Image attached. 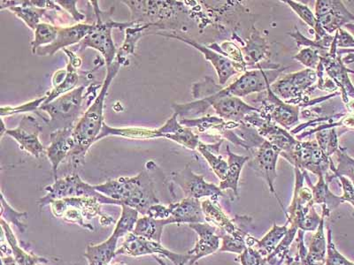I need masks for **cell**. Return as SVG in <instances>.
Here are the masks:
<instances>
[{"instance_id": "6da1fadb", "label": "cell", "mask_w": 354, "mask_h": 265, "mask_svg": "<svg viewBox=\"0 0 354 265\" xmlns=\"http://www.w3.org/2000/svg\"><path fill=\"white\" fill-rule=\"evenodd\" d=\"M121 68L122 65L116 61L106 68V77L101 86L100 94L75 126L74 132H73L75 146L68 157L69 163L74 169L84 166L87 151L91 145L96 143V139L99 137L103 124L105 123L103 112L106 95L111 84Z\"/></svg>"}, {"instance_id": "7a4b0ae2", "label": "cell", "mask_w": 354, "mask_h": 265, "mask_svg": "<svg viewBox=\"0 0 354 265\" xmlns=\"http://www.w3.org/2000/svg\"><path fill=\"white\" fill-rule=\"evenodd\" d=\"M94 187L100 193L137 210L143 216L151 206L160 204L147 166L134 177H120Z\"/></svg>"}, {"instance_id": "3957f363", "label": "cell", "mask_w": 354, "mask_h": 265, "mask_svg": "<svg viewBox=\"0 0 354 265\" xmlns=\"http://www.w3.org/2000/svg\"><path fill=\"white\" fill-rule=\"evenodd\" d=\"M50 205L53 216L66 222L77 224L88 231H94L91 220L97 217H100V223L102 226H115L116 224L113 217L102 213L101 205L103 204L96 198H64L53 202Z\"/></svg>"}, {"instance_id": "277c9868", "label": "cell", "mask_w": 354, "mask_h": 265, "mask_svg": "<svg viewBox=\"0 0 354 265\" xmlns=\"http://www.w3.org/2000/svg\"><path fill=\"white\" fill-rule=\"evenodd\" d=\"M95 14V28L85 39L79 43V50L87 48L97 50L103 56L106 68L115 61L117 50L112 37L113 28L125 31L134 25V21L116 22L111 19L113 11L100 10L97 1H90Z\"/></svg>"}, {"instance_id": "5b68a950", "label": "cell", "mask_w": 354, "mask_h": 265, "mask_svg": "<svg viewBox=\"0 0 354 265\" xmlns=\"http://www.w3.org/2000/svg\"><path fill=\"white\" fill-rule=\"evenodd\" d=\"M131 9V21L150 25L151 31L176 30V17L186 14L183 2L177 1H122Z\"/></svg>"}, {"instance_id": "8992f818", "label": "cell", "mask_w": 354, "mask_h": 265, "mask_svg": "<svg viewBox=\"0 0 354 265\" xmlns=\"http://www.w3.org/2000/svg\"><path fill=\"white\" fill-rule=\"evenodd\" d=\"M295 170V189L292 203L284 211L289 227L304 232H313L317 230L320 225L322 216H319L315 209L314 197L312 189L304 187L306 170Z\"/></svg>"}, {"instance_id": "52a82bcc", "label": "cell", "mask_w": 354, "mask_h": 265, "mask_svg": "<svg viewBox=\"0 0 354 265\" xmlns=\"http://www.w3.org/2000/svg\"><path fill=\"white\" fill-rule=\"evenodd\" d=\"M44 190L46 191V195L39 200L41 209L56 200L71 197L96 198L102 204L118 206L122 205L121 202L113 200L97 192L94 186L84 182L77 173L56 179L53 184L47 186Z\"/></svg>"}, {"instance_id": "ba28073f", "label": "cell", "mask_w": 354, "mask_h": 265, "mask_svg": "<svg viewBox=\"0 0 354 265\" xmlns=\"http://www.w3.org/2000/svg\"><path fill=\"white\" fill-rule=\"evenodd\" d=\"M84 90L85 86L75 88L53 102L44 104L39 110L48 115V122L53 127L57 129L75 128V123L81 118Z\"/></svg>"}, {"instance_id": "9c48e42d", "label": "cell", "mask_w": 354, "mask_h": 265, "mask_svg": "<svg viewBox=\"0 0 354 265\" xmlns=\"http://www.w3.org/2000/svg\"><path fill=\"white\" fill-rule=\"evenodd\" d=\"M294 168L306 170L320 177H328L330 169L331 157L321 150L316 141H298L289 153L281 155Z\"/></svg>"}, {"instance_id": "30bf717a", "label": "cell", "mask_w": 354, "mask_h": 265, "mask_svg": "<svg viewBox=\"0 0 354 265\" xmlns=\"http://www.w3.org/2000/svg\"><path fill=\"white\" fill-rule=\"evenodd\" d=\"M318 75L312 69L289 74L281 78L280 80L271 84V90L276 94L281 100L290 104L297 102L302 99L305 95L311 92L313 88L317 86Z\"/></svg>"}, {"instance_id": "8fae6325", "label": "cell", "mask_w": 354, "mask_h": 265, "mask_svg": "<svg viewBox=\"0 0 354 265\" xmlns=\"http://www.w3.org/2000/svg\"><path fill=\"white\" fill-rule=\"evenodd\" d=\"M124 255L128 257H140L148 255H160L172 262L175 265L189 264V257L187 254H177L164 247L161 242L129 233L125 236L121 247L117 248L116 255Z\"/></svg>"}, {"instance_id": "7c38bea8", "label": "cell", "mask_w": 354, "mask_h": 265, "mask_svg": "<svg viewBox=\"0 0 354 265\" xmlns=\"http://www.w3.org/2000/svg\"><path fill=\"white\" fill-rule=\"evenodd\" d=\"M171 179L182 189L186 198L199 200L201 198L210 197L212 201H218V198L226 197V194L220 187L205 181L203 175H196L189 164L181 171L173 173Z\"/></svg>"}, {"instance_id": "4fadbf2b", "label": "cell", "mask_w": 354, "mask_h": 265, "mask_svg": "<svg viewBox=\"0 0 354 265\" xmlns=\"http://www.w3.org/2000/svg\"><path fill=\"white\" fill-rule=\"evenodd\" d=\"M156 34L160 35V36L169 37V39L171 37V39L182 41V42L189 44L194 48L199 50L204 55L205 59L209 61L216 69L221 86L225 85L227 80L232 78L233 75L239 74V72L245 74L248 72L243 66L236 64L235 62L230 61L227 57L210 49L208 46H202V44L195 42L194 39H189V37L169 32H158Z\"/></svg>"}, {"instance_id": "5bb4252c", "label": "cell", "mask_w": 354, "mask_h": 265, "mask_svg": "<svg viewBox=\"0 0 354 265\" xmlns=\"http://www.w3.org/2000/svg\"><path fill=\"white\" fill-rule=\"evenodd\" d=\"M315 14L317 24L328 35L354 23V15L338 0H317Z\"/></svg>"}, {"instance_id": "9a60e30c", "label": "cell", "mask_w": 354, "mask_h": 265, "mask_svg": "<svg viewBox=\"0 0 354 265\" xmlns=\"http://www.w3.org/2000/svg\"><path fill=\"white\" fill-rule=\"evenodd\" d=\"M243 58L248 64V71L252 70H277L282 68L280 65L270 63V46L263 34L252 28L251 36L248 43L242 47Z\"/></svg>"}, {"instance_id": "2e32d148", "label": "cell", "mask_w": 354, "mask_h": 265, "mask_svg": "<svg viewBox=\"0 0 354 265\" xmlns=\"http://www.w3.org/2000/svg\"><path fill=\"white\" fill-rule=\"evenodd\" d=\"M43 131L42 126L31 115H24L18 127L8 129L6 135L17 141L20 149L31 156L40 159L44 153V148L39 140V135Z\"/></svg>"}, {"instance_id": "e0dca14e", "label": "cell", "mask_w": 354, "mask_h": 265, "mask_svg": "<svg viewBox=\"0 0 354 265\" xmlns=\"http://www.w3.org/2000/svg\"><path fill=\"white\" fill-rule=\"evenodd\" d=\"M279 156V151L274 149L268 141H264L261 146L257 148L254 157L252 159H250L251 160H249V166L267 183L270 193L274 195L284 210L283 203L277 197L276 189H274V181L277 177V166Z\"/></svg>"}, {"instance_id": "ac0fdd59", "label": "cell", "mask_w": 354, "mask_h": 265, "mask_svg": "<svg viewBox=\"0 0 354 265\" xmlns=\"http://www.w3.org/2000/svg\"><path fill=\"white\" fill-rule=\"evenodd\" d=\"M270 86L267 90V97L262 100L264 112H261V115L263 118L290 130V128L298 124L299 121V106L290 105L281 100L271 90Z\"/></svg>"}, {"instance_id": "d6986e66", "label": "cell", "mask_w": 354, "mask_h": 265, "mask_svg": "<svg viewBox=\"0 0 354 265\" xmlns=\"http://www.w3.org/2000/svg\"><path fill=\"white\" fill-rule=\"evenodd\" d=\"M189 227L198 236L194 248L187 253L189 257V264L194 265L201 258L216 253L218 249H220L221 238L217 235L216 227L210 224H191Z\"/></svg>"}, {"instance_id": "ffe728a7", "label": "cell", "mask_w": 354, "mask_h": 265, "mask_svg": "<svg viewBox=\"0 0 354 265\" xmlns=\"http://www.w3.org/2000/svg\"><path fill=\"white\" fill-rule=\"evenodd\" d=\"M95 23H78L71 27L59 28L58 36L53 43L40 47L34 55L47 57L55 55L59 50L80 43L94 30Z\"/></svg>"}, {"instance_id": "44dd1931", "label": "cell", "mask_w": 354, "mask_h": 265, "mask_svg": "<svg viewBox=\"0 0 354 265\" xmlns=\"http://www.w3.org/2000/svg\"><path fill=\"white\" fill-rule=\"evenodd\" d=\"M74 128L56 129L50 135V145L46 150V156L52 164L55 181L57 179V171L59 166L65 159H68L69 154L74 149L75 141L73 137Z\"/></svg>"}, {"instance_id": "7402d4cb", "label": "cell", "mask_w": 354, "mask_h": 265, "mask_svg": "<svg viewBox=\"0 0 354 265\" xmlns=\"http://www.w3.org/2000/svg\"><path fill=\"white\" fill-rule=\"evenodd\" d=\"M170 217L169 219L173 224H198L205 222L203 210L201 201L194 198H185L177 203L169 205Z\"/></svg>"}, {"instance_id": "603a6c76", "label": "cell", "mask_w": 354, "mask_h": 265, "mask_svg": "<svg viewBox=\"0 0 354 265\" xmlns=\"http://www.w3.org/2000/svg\"><path fill=\"white\" fill-rule=\"evenodd\" d=\"M177 119L178 115L174 113L171 118L167 119L165 124L159 128L161 138L169 139L189 150H197L201 141L199 140L198 135H196L192 128L183 126Z\"/></svg>"}, {"instance_id": "cb8c5ba5", "label": "cell", "mask_w": 354, "mask_h": 265, "mask_svg": "<svg viewBox=\"0 0 354 265\" xmlns=\"http://www.w3.org/2000/svg\"><path fill=\"white\" fill-rule=\"evenodd\" d=\"M8 9L33 31L41 23L43 17H49V9L37 8L31 1H1L0 9Z\"/></svg>"}, {"instance_id": "d4e9b609", "label": "cell", "mask_w": 354, "mask_h": 265, "mask_svg": "<svg viewBox=\"0 0 354 265\" xmlns=\"http://www.w3.org/2000/svg\"><path fill=\"white\" fill-rule=\"evenodd\" d=\"M121 239L117 233L113 232L106 241L97 245H88L84 257L88 265H107L116 255L117 246Z\"/></svg>"}, {"instance_id": "484cf974", "label": "cell", "mask_w": 354, "mask_h": 265, "mask_svg": "<svg viewBox=\"0 0 354 265\" xmlns=\"http://www.w3.org/2000/svg\"><path fill=\"white\" fill-rule=\"evenodd\" d=\"M227 170L225 177L220 183L221 190H232L234 197H239V182L240 175L243 166L250 160L249 157L239 156L230 150L229 145L227 146Z\"/></svg>"}, {"instance_id": "4316f807", "label": "cell", "mask_w": 354, "mask_h": 265, "mask_svg": "<svg viewBox=\"0 0 354 265\" xmlns=\"http://www.w3.org/2000/svg\"><path fill=\"white\" fill-rule=\"evenodd\" d=\"M151 31L150 25L134 21V25L125 30V40L121 48L117 50L115 61L122 66L129 64V57L134 55L136 46L141 37Z\"/></svg>"}, {"instance_id": "83f0119b", "label": "cell", "mask_w": 354, "mask_h": 265, "mask_svg": "<svg viewBox=\"0 0 354 265\" xmlns=\"http://www.w3.org/2000/svg\"><path fill=\"white\" fill-rule=\"evenodd\" d=\"M2 232L4 233L6 242L11 248L12 257L20 265H37L41 263H49V261L43 257L28 253L21 247L17 236L12 232L10 225L4 219H0Z\"/></svg>"}, {"instance_id": "f1b7e54d", "label": "cell", "mask_w": 354, "mask_h": 265, "mask_svg": "<svg viewBox=\"0 0 354 265\" xmlns=\"http://www.w3.org/2000/svg\"><path fill=\"white\" fill-rule=\"evenodd\" d=\"M118 137L127 139H135V140H147V139L161 138V134L159 128H112L104 123L102 129H101L99 137L96 141L101 140L104 137Z\"/></svg>"}, {"instance_id": "f546056e", "label": "cell", "mask_w": 354, "mask_h": 265, "mask_svg": "<svg viewBox=\"0 0 354 265\" xmlns=\"http://www.w3.org/2000/svg\"><path fill=\"white\" fill-rule=\"evenodd\" d=\"M305 178L306 182L312 189L313 197H314L315 204L325 205L328 210L331 211L342 204L341 197L335 195L328 188L330 181H328L326 177H320L318 179L317 184L313 185L311 179L309 178L308 171L305 172Z\"/></svg>"}, {"instance_id": "4dcf8cb0", "label": "cell", "mask_w": 354, "mask_h": 265, "mask_svg": "<svg viewBox=\"0 0 354 265\" xmlns=\"http://www.w3.org/2000/svg\"><path fill=\"white\" fill-rule=\"evenodd\" d=\"M330 211L327 209L326 206L322 205L321 223L310 242L308 254H306V257L315 263L325 264V261H326L327 239L325 237L324 233V219L330 216Z\"/></svg>"}, {"instance_id": "1f68e13d", "label": "cell", "mask_w": 354, "mask_h": 265, "mask_svg": "<svg viewBox=\"0 0 354 265\" xmlns=\"http://www.w3.org/2000/svg\"><path fill=\"white\" fill-rule=\"evenodd\" d=\"M172 225L169 219L157 220L148 216L139 217L136 224L134 231L135 235L140 236L151 241L161 242L163 229L167 226Z\"/></svg>"}, {"instance_id": "d6a6232c", "label": "cell", "mask_w": 354, "mask_h": 265, "mask_svg": "<svg viewBox=\"0 0 354 265\" xmlns=\"http://www.w3.org/2000/svg\"><path fill=\"white\" fill-rule=\"evenodd\" d=\"M288 228H289V224H286V226H277L276 223L274 224L273 227L270 232L264 236L261 241L255 239L254 244L251 248L257 249L260 253L263 255L266 258L270 255L276 248L282 239L286 236Z\"/></svg>"}, {"instance_id": "836d02e7", "label": "cell", "mask_w": 354, "mask_h": 265, "mask_svg": "<svg viewBox=\"0 0 354 265\" xmlns=\"http://www.w3.org/2000/svg\"><path fill=\"white\" fill-rule=\"evenodd\" d=\"M337 126V124L324 125V127L319 128V131L316 134V140H317L319 147L330 157L338 150Z\"/></svg>"}, {"instance_id": "e575fe53", "label": "cell", "mask_w": 354, "mask_h": 265, "mask_svg": "<svg viewBox=\"0 0 354 265\" xmlns=\"http://www.w3.org/2000/svg\"><path fill=\"white\" fill-rule=\"evenodd\" d=\"M66 77L63 83L59 86L53 88L52 90L47 93V99L44 104H49L53 102V100L58 99L59 97L62 95L71 92L74 90L78 84L79 74L78 68L73 66L71 62L68 61V66H66Z\"/></svg>"}, {"instance_id": "d590c367", "label": "cell", "mask_w": 354, "mask_h": 265, "mask_svg": "<svg viewBox=\"0 0 354 265\" xmlns=\"http://www.w3.org/2000/svg\"><path fill=\"white\" fill-rule=\"evenodd\" d=\"M59 27L46 22H41L34 31V40L31 42L33 55L40 47L53 43L58 36Z\"/></svg>"}, {"instance_id": "8d00e7d4", "label": "cell", "mask_w": 354, "mask_h": 265, "mask_svg": "<svg viewBox=\"0 0 354 265\" xmlns=\"http://www.w3.org/2000/svg\"><path fill=\"white\" fill-rule=\"evenodd\" d=\"M121 207L122 215L118 221H116L113 232L116 233L120 237L124 238L134 231L136 224L139 219V213L127 205L122 204Z\"/></svg>"}, {"instance_id": "74e56055", "label": "cell", "mask_w": 354, "mask_h": 265, "mask_svg": "<svg viewBox=\"0 0 354 265\" xmlns=\"http://www.w3.org/2000/svg\"><path fill=\"white\" fill-rule=\"evenodd\" d=\"M1 219L6 221L9 225L10 224L14 225L21 233H24L28 228L24 220L28 219V214L14 209L6 200L3 193H1Z\"/></svg>"}, {"instance_id": "f35d334b", "label": "cell", "mask_w": 354, "mask_h": 265, "mask_svg": "<svg viewBox=\"0 0 354 265\" xmlns=\"http://www.w3.org/2000/svg\"><path fill=\"white\" fill-rule=\"evenodd\" d=\"M197 150L204 157V159L207 161V163L209 164L212 170L216 173L218 178L221 179V181H223L227 170V161L224 160L223 157L220 156V155L212 153L205 146V144L202 143V141L199 143Z\"/></svg>"}, {"instance_id": "ab89813d", "label": "cell", "mask_w": 354, "mask_h": 265, "mask_svg": "<svg viewBox=\"0 0 354 265\" xmlns=\"http://www.w3.org/2000/svg\"><path fill=\"white\" fill-rule=\"evenodd\" d=\"M47 95H44V96L39 97V99H37L30 102H27L24 104V105L12 107V106H2L1 109H0V115H1V118H4L5 116H10L14 115H18V113H27L31 112H36L37 115L39 116V113L37 112V110L40 109V107L44 105V103L46 102L47 99Z\"/></svg>"}, {"instance_id": "60d3db41", "label": "cell", "mask_w": 354, "mask_h": 265, "mask_svg": "<svg viewBox=\"0 0 354 265\" xmlns=\"http://www.w3.org/2000/svg\"><path fill=\"white\" fill-rule=\"evenodd\" d=\"M293 59L301 63L306 68L315 71L321 62V52L317 49L306 47L294 56Z\"/></svg>"}, {"instance_id": "b9f144b4", "label": "cell", "mask_w": 354, "mask_h": 265, "mask_svg": "<svg viewBox=\"0 0 354 265\" xmlns=\"http://www.w3.org/2000/svg\"><path fill=\"white\" fill-rule=\"evenodd\" d=\"M327 239V255L325 265H354L352 262L344 257L339 251H337L335 246L333 239H332V232L330 229H328Z\"/></svg>"}, {"instance_id": "7bdbcfd3", "label": "cell", "mask_w": 354, "mask_h": 265, "mask_svg": "<svg viewBox=\"0 0 354 265\" xmlns=\"http://www.w3.org/2000/svg\"><path fill=\"white\" fill-rule=\"evenodd\" d=\"M283 2L286 3L305 23L315 30L316 25H317V21H316L315 14L310 10L308 6L302 4V3L292 1V0H286Z\"/></svg>"}, {"instance_id": "ee69618b", "label": "cell", "mask_w": 354, "mask_h": 265, "mask_svg": "<svg viewBox=\"0 0 354 265\" xmlns=\"http://www.w3.org/2000/svg\"><path fill=\"white\" fill-rule=\"evenodd\" d=\"M240 263L242 265H265L267 258L263 257L257 249L246 247L241 255H239Z\"/></svg>"}, {"instance_id": "f6af8a7d", "label": "cell", "mask_w": 354, "mask_h": 265, "mask_svg": "<svg viewBox=\"0 0 354 265\" xmlns=\"http://www.w3.org/2000/svg\"><path fill=\"white\" fill-rule=\"evenodd\" d=\"M333 173L335 177H337V178L339 179L341 185H342L344 191L343 197H341L342 203L347 202V203H350L354 207V186L353 182L347 179L346 176L337 175L336 173Z\"/></svg>"}, {"instance_id": "bcb514c9", "label": "cell", "mask_w": 354, "mask_h": 265, "mask_svg": "<svg viewBox=\"0 0 354 265\" xmlns=\"http://www.w3.org/2000/svg\"><path fill=\"white\" fill-rule=\"evenodd\" d=\"M335 37H336L337 48L354 49V37L348 31L340 28L335 34Z\"/></svg>"}, {"instance_id": "7dc6e473", "label": "cell", "mask_w": 354, "mask_h": 265, "mask_svg": "<svg viewBox=\"0 0 354 265\" xmlns=\"http://www.w3.org/2000/svg\"><path fill=\"white\" fill-rule=\"evenodd\" d=\"M56 3L59 6H61L64 10L68 12L75 21L79 22L86 20V17L77 10V1H71V0H68V1H56Z\"/></svg>"}, {"instance_id": "c3c4849f", "label": "cell", "mask_w": 354, "mask_h": 265, "mask_svg": "<svg viewBox=\"0 0 354 265\" xmlns=\"http://www.w3.org/2000/svg\"><path fill=\"white\" fill-rule=\"evenodd\" d=\"M145 216L153 217V219L157 220L169 219L170 217L169 206H165V205L160 204L153 205L147 210V215Z\"/></svg>"}, {"instance_id": "681fc988", "label": "cell", "mask_w": 354, "mask_h": 265, "mask_svg": "<svg viewBox=\"0 0 354 265\" xmlns=\"http://www.w3.org/2000/svg\"><path fill=\"white\" fill-rule=\"evenodd\" d=\"M66 77V68L61 69V70H58L55 72L53 77L52 78V84L53 88H56L59 86L63 83V81L65 80Z\"/></svg>"}, {"instance_id": "f907efd6", "label": "cell", "mask_w": 354, "mask_h": 265, "mask_svg": "<svg viewBox=\"0 0 354 265\" xmlns=\"http://www.w3.org/2000/svg\"><path fill=\"white\" fill-rule=\"evenodd\" d=\"M2 265H20L17 263L15 257H12V251L1 253Z\"/></svg>"}, {"instance_id": "816d5d0a", "label": "cell", "mask_w": 354, "mask_h": 265, "mask_svg": "<svg viewBox=\"0 0 354 265\" xmlns=\"http://www.w3.org/2000/svg\"><path fill=\"white\" fill-rule=\"evenodd\" d=\"M286 265H303L299 255L295 257H290L289 255L286 257Z\"/></svg>"}, {"instance_id": "f5cc1de1", "label": "cell", "mask_w": 354, "mask_h": 265, "mask_svg": "<svg viewBox=\"0 0 354 265\" xmlns=\"http://www.w3.org/2000/svg\"><path fill=\"white\" fill-rule=\"evenodd\" d=\"M343 62L344 64H352V63H354L353 53H352V55H347V56L344 57L343 59Z\"/></svg>"}, {"instance_id": "db71d44e", "label": "cell", "mask_w": 354, "mask_h": 265, "mask_svg": "<svg viewBox=\"0 0 354 265\" xmlns=\"http://www.w3.org/2000/svg\"><path fill=\"white\" fill-rule=\"evenodd\" d=\"M344 28L354 37V23L346 24Z\"/></svg>"}, {"instance_id": "11a10c76", "label": "cell", "mask_w": 354, "mask_h": 265, "mask_svg": "<svg viewBox=\"0 0 354 265\" xmlns=\"http://www.w3.org/2000/svg\"><path fill=\"white\" fill-rule=\"evenodd\" d=\"M1 131H0V137H4V135L6 134V131H8V128H6L5 127V123H4V118H1Z\"/></svg>"}, {"instance_id": "9f6ffc18", "label": "cell", "mask_w": 354, "mask_h": 265, "mask_svg": "<svg viewBox=\"0 0 354 265\" xmlns=\"http://www.w3.org/2000/svg\"><path fill=\"white\" fill-rule=\"evenodd\" d=\"M155 260H156L158 262V263L160 264V265H167L165 262L163 261V259H160V257H155Z\"/></svg>"}, {"instance_id": "6f0895ef", "label": "cell", "mask_w": 354, "mask_h": 265, "mask_svg": "<svg viewBox=\"0 0 354 265\" xmlns=\"http://www.w3.org/2000/svg\"><path fill=\"white\" fill-rule=\"evenodd\" d=\"M37 265H49L48 263H41Z\"/></svg>"}]
</instances>
